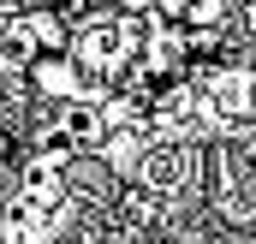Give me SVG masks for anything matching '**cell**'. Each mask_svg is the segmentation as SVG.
Segmentation results:
<instances>
[{
    "label": "cell",
    "mask_w": 256,
    "mask_h": 244,
    "mask_svg": "<svg viewBox=\"0 0 256 244\" xmlns=\"http://www.w3.org/2000/svg\"><path fill=\"white\" fill-rule=\"evenodd\" d=\"M232 155H238V167H244V173H256V137L244 143V149H232Z\"/></svg>",
    "instance_id": "277c9868"
},
{
    "label": "cell",
    "mask_w": 256,
    "mask_h": 244,
    "mask_svg": "<svg viewBox=\"0 0 256 244\" xmlns=\"http://www.w3.org/2000/svg\"><path fill=\"white\" fill-rule=\"evenodd\" d=\"M54 102L36 90L30 66L0 54V238H6V220H12V208L24 196V179H30L36 155H42V137H48L42 114Z\"/></svg>",
    "instance_id": "6da1fadb"
},
{
    "label": "cell",
    "mask_w": 256,
    "mask_h": 244,
    "mask_svg": "<svg viewBox=\"0 0 256 244\" xmlns=\"http://www.w3.org/2000/svg\"><path fill=\"white\" fill-rule=\"evenodd\" d=\"M149 30H155V12L143 18V12H126V6H108V12L72 24L66 60L78 66V78H102V90H108V84H120L126 72H137Z\"/></svg>",
    "instance_id": "7a4b0ae2"
},
{
    "label": "cell",
    "mask_w": 256,
    "mask_h": 244,
    "mask_svg": "<svg viewBox=\"0 0 256 244\" xmlns=\"http://www.w3.org/2000/svg\"><path fill=\"white\" fill-rule=\"evenodd\" d=\"M238 30H244V36H250V42H256V0H250V6H244V12H238Z\"/></svg>",
    "instance_id": "5b68a950"
},
{
    "label": "cell",
    "mask_w": 256,
    "mask_h": 244,
    "mask_svg": "<svg viewBox=\"0 0 256 244\" xmlns=\"http://www.w3.org/2000/svg\"><path fill=\"white\" fill-rule=\"evenodd\" d=\"M202 102H208V114H220V120H244L256 108V72H244V66L208 72V78H202Z\"/></svg>",
    "instance_id": "3957f363"
}]
</instances>
